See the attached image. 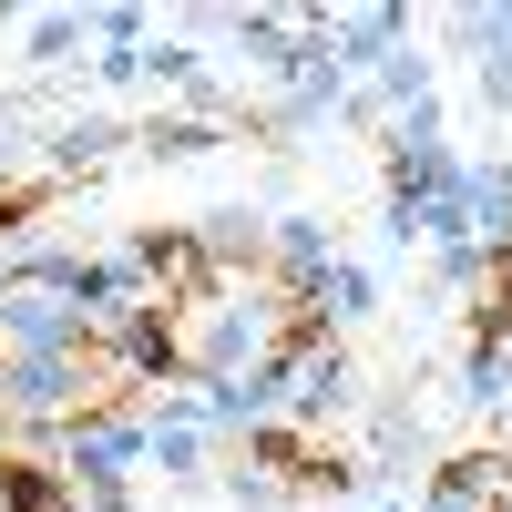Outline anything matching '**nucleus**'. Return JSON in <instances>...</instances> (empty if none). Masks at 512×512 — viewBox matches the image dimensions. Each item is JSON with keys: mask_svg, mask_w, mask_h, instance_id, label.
<instances>
[{"mask_svg": "<svg viewBox=\"0 0 512 512\" xmlns=\"http://www.w3.org/2000/svg\"><path fill=\"white\" fill-rule=\"evenodd\" d=\"M0 512H62V492L31 472V461H0Z\"/></svg>", "mask_w": 512, "mask_h": 512, "instance_id": "obj_1", "label": "nucleus"}, {"mask_svg": "<svg viewBox=\"0 0 512 512\" xmlns=\"http://www.w3.org/2000/svg\"><path fill=\"white\" fill-rule=\"evenodd\" d=\"M482 338H512V246L482 267Z\"/></svg>", "mask_w": 512, "mask_h": 512, "instance_id": "obj_2", "label": "nucleus"}]
</instances>
